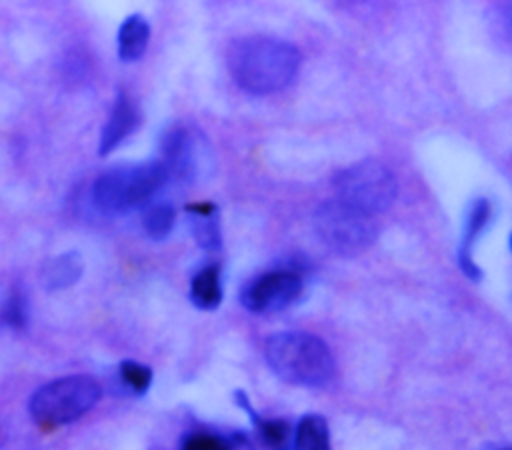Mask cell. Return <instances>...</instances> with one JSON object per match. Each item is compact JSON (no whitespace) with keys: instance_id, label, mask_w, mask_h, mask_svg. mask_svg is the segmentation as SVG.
<instances>
[{"instance_id":"8fae6325","label":"cell","mask_w":512,"mask_h":450,"mask_svg":"<svg viewBox=\"0 0 512 450\" xmlns=\"http://www.w3.org/2000/svg\"><path fill=\"white\" fill-rule=\"evenodd\" d=\"M490 218V204L488 200L480 198L474 202V206L470 208L466 226H464V236H462V244H460V264L464 274H468L470 278H478L480 270L476 268V264L472 262V246L476 242V238L480 236V232L486 228Z\"/></svg>"},{"instance_id":"30bf717a","label":"cell","mask_w":512,"mask_h":450,"mask_svg":"<svg viewBox=\"0 0 512 450\" xmlns=\"http://www.w3.org/2000/svg\"><path fill=\"white\" fill-rule=\"evenodd\" d=\"M84 264L78 252H64L44 262L40 278L44 288L48 290H62L78 282L82 276Z\"/></svg>"},{"instance_id":"44dd1931","label":"cell","mask_w":512,"mask_h":450,"mask_svg":"<svg viewBox=\"0 0 512 450\" xmlns=\"http://www.w3.org/2000/svg\"><path fill=\"white\" fill-rule=\"evenodd\" d=\"M504 450H512V448H504Z\"/></svg>"},{"instance_id":"7a4b0ae2","label":"cell","mask_w":512,"mask_h":450,"mask_svg":"<svg viewBox=\"0 0 512 450\" xmlns=\"http://www.w3.org/2000/svg\"><path fill=\"white\" fill-rule=\"evenodd\" d=\"M264 356L270 370L294 386L320 388L334 378L336 366L330 348L308 332H278L270 336Z\"/></svg>"},{"instance_id":"4fadbf2b","label":"cell","mask_w":512,"mask_h":450,"mask_svg":"<svg viewBox=\"0 0 512 450\" xmlns=\"http://www.w3.org/2000/svg\"><path fill=\"white\" fill-rule=\"evenodd\" d=\"M190 298L202 310L218 308V304L222 302V282L218 266H206L192 278Z\"/></svg>"},{"instance_id":"d6986e66","label":"cell","mask_w":512,"mask_h":450,"mask_svg":"<svg viewBox=\"0 0 512 450\" xmlns=\"http://www.w3.org/2000/svg\"><path fill=\"white\" fill-rule=\"evenodd\" d=\"M496 22H498L504 38L512 44V2L500 4L496 8Z\"/></svg>"},{"instance_id":"e0dca14e","label":"cell","mask_w":512,"mask_h":450,"mask_svg":"<svg viewBox=\"0 0 512 450\" xmlns=\"http://www.w3.org/2000/svg\"><path fill=\"white\" fill-rule=\"evenodd\" d=\"M118 374H120V380L122 384L134 392V394H144L152 382V372L148 366L140 364V362H132V360H126L120 364L118 368Z\"/></svg>"},{"instance_id":"9c48e42d","label":"cell","mask_w":512,"mask_h":450,"mask_svg":"<svg viewBox=\"0 0 512 450\" xmlns=\"http://www.w3.org/2000/svg\"><path fill=\"white\" fill-rule=\"evenodd\" d=\"M136 120H138V114H136L134 104L130 102V98L126 94L120 92L112 110H110L108 122L102 128L100 146H98L100 156L112 152L134 130Z\"/></svg>"},{"instance_id":"277c9868","label":"cell","mask_w":512,"mask_h":450,"mask_svg":"<svg viewBox=\"0 0 512 450\" xmlns=\"http://www.w3.org/2000/svg\"><path fill=\"white\" fill-rule=\"evenodd\" d=\"M100 384L92 376L74 374L40 386L30 398V414L44 428L70 424L90 412L100 400Z\"/></svg>"},{"instance_id":"52a82bcc","label":"cell","mask_w":512,"mask_h":450,"mask_svg":"<svg viewBox=\"0 0 512 450\" xmlns=\"http://www.w3.org/2000/svg\"><path fill=\"white\" fill-rule=\"evenodd\" d=\"M302 292V278L292 270H272L254 278L242 290V304L250 312L268 314L290 306Z\"/></svg>"},{"instance_id":"3957f363","label":"cell","mask_w":512,"mask_h":450,"mask_svg":"<svg viewBox=\"0 0 512 450\" xmlns=\"http://www.w3.org/2000/svg\"><path fill=\"white\" fill-rule=\"evenodd\" d=\"M166 180L168 172L162 162L116 166L98 176L92 186V202L102 214H126L150 202Z\"/></svg>"},{"instance_id":"ac0fdd59","label":"cell","mask_w":512,"mask_h":450,"mask_svg":"<svg viewBox=\"0 0 512 450\" xmlns=\"http://www.w3.org/2000/svg\"><path fill=\"white\" fill-rule=\"evenodd\" d=\"M182 450H232V446L214 434H192L184 440Z\"/></svg>"},{"instance_id":"ba28073f","label":"cell","mask_w":512,"mask_h":450,"mask_svg":"<svg viewBox=\"0 0 512 450\" xmlns=\"http://www.w3.org/2000/svg\"><path fill=\"white\" fill-rule=\"evenodd\" d=\"M162 164L170 174L178 178H190L196 170L194 138L184 126H174L166 130L162 140Z\"/></svg>"},{"instance_id":"5b68a950","label":"cell","mask_w":512,"mask_h":450,"mask_svg":"<svg viewBox=\"0 0 512 450\" xmlns=\"http://www.w3.org/2000/svg\"><path fill=\"white\" fill-rule=\"evenodd\" d=\"M314 228L322 244L340 256H356L364 252L378 236L374 216L364 214L338 198L318 206Z\"/></svg>"},{"instance_id":"2e32d148","label":"cell","mask_w":512,"mask_h":450,"mask_svg":"<svg viewBox=\"0 0 512 450\" xmlns=\"http://www.w3.org/2000/svg\"><path fill=\"white\" fill-rule=\"evenodd\" d=\"M174 208L170 204H154L144 214V228L150 238L162 240L170 234L174 226Z\"/></svg>"},{"instance_id":"6da1fadb","label":"cell","mask_w":512,"mask_h":450,"mask_svg":"<svg viewBox=\"0 0 512 450\" xmlns=\"http://www.w3.org/2000/svg\"><path fill=\"white\" fill-rule=\"evenodd\" d=\"M300 52L274 36H244L230 44L228 70L250 94H272L286 88L298 74Z\"/></svg>"},{"instance_id":"5bb4252c","label":"cell","mask_w":512,"mask_h":450,"mask_svg":"<svg viewBox=\"0 0 512 450\" xmlns=\"http://www.w3.org/2000/svg\"><path fill=\"white\" fill-rule=\"evenodd\" d=\"M190 224L196 242L202 248H218L220 246V234H218V220H216V208L208 202L192 204L190 208Z\"/></svg>"},{"instance_id":"9a60e30c","label":"cell","mask_w":512,"mask_h":450,"mask_svg":"<svg viewBox=\"0 0 512 450\" xmlns=\"http://www.w3.org/2000/svg\"><path fill=\"white\" fill-rule=\"evenodd\" d=\"M294 450H330L328 424L318 414L304 416L294 434Z\"/></svg>"},{"instance_id":"8992f818","label":"cell","mask_w":512,"mask_h":450,"mask_svg":"<svg viewBox=\"0 0 512 450\" xmlns=\"http://www.w3.org/2000/svg\"><path fill=\"white\" fill-rule=\"evenodd\" d=\"M334 188L340 202L370 216L388 210L398 192L394 174L378 160H362L344 168L336 176Z\"/></svg>"},{"instance_id":"7c38bea8","label":"cell","mask_w":512,"mask_h":450,"mask_svg":"<svg viewBox=\"0 0 512 450\" xmlns=\"http://www.w3.org/2000/svg\"><path fill=\"white\" fill-rule=\"evenodd\" d=\"M148 40H150L148 22L138 14L128 16L122 22L120 30H118V56H120V60L134 62V60L142 58V54L148 46Z\"/></svg>"},{"instance_id":"ffe728a7","label":"cell","mask_w":512,"mask_h":450,"mask_svg":"<svg viewBox=\"0 0 512 450\" xmlns=\"http://www.w3.org/2000/svg\"><path fill=\"white\" fill-rule=\"evenodd\" d=\"M510 250H512V236H510Z\"/></svg>"}]
</instances>
